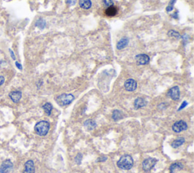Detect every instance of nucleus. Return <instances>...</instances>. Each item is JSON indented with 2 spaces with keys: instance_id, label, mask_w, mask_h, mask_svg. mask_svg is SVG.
I'll use <instances>...</instances> for the list:
<instances>
[{
  "instance_id": "f257e3e1",
  "label": "nucleus",
  "mask_w": 194,
  "mask_h": 173,
  "mask_svg": "<svg viewBox=\"0 0 194 173\" xmlns=\"http://www.w3.org/2000/svg\"><path fill=\"white\" fill-rule=\"evenodd\" d=\"M118 166L124 170H129L133 167V160L130 155H123L117 163Z\"/></svg>"
},
{
  "instance_id": "9d476101",
  "label": "nucleus",
  "mask_w": 194,
  "mask_h": 173,
  "mask_svg": "<svg viewBox=\"0 0 194 173\" xmlns=\"http://www.w3.org/2000/svg\"><path fill=\"white\" fill-rule=\"evenodd\" d=\"M24 173H35L34 163L32 160H28L25 163Z\"/></svg>"
},
{
  "instance_id": "423d86ee",
  "label": "nucleus",
  "mask_w": 194,
  "mask_h": 173,
  "mask_svg": "<svg viewBox=\"0 0 194 173\" xmlns=\"http://www.w3.org/2000/svg\"><path fill=\"white\" fill-rule=\"evenodd\" d=\"M13 168V163L9 160H6L0 166V173H9Z\"/></svg>"
},
{
  "instance_id": "412c9836",
  "label": "nucleus",
  "mask_w": 194,
  "mask_h": 173,
  "mask_svg": "<svg viewBox=\"0 0 194 173\" xmlns=\"http://www.w3.org/2000/svg\"><path fill=\"white\" fill-rule=\"evenodd\" d=\"M46 22H45L43 19H42V18L39 19V20L36 22V26L40 28V29H41V30H43V29H44V28L46 27Z\"/></svg>"
},
{
  "instance_id": "a211bd4d",
  "label": "nucleus",
  "mask_w": 194,
  "mask_h": 173,
  "mask_svg": "<svg viewBox=\"0 0 194 173\" xmlns=\"http://www.w3.org/2000/svg\"><path fill=\"white\" fill-rule=\"evenodd\" d=\"M84 126H85L88 130H93V129L96 128V122H94L93 120H87L84 122Z\"/></svg>"
},
{
  "instance_id": "39448f33",
  "label": "nucleus",
  "mask_w": 194,
  "mask_h": 173,
  "mask_svg": "<svg viewBox=\"0 0 194 173\" xmlns=\"http://www.w3.org/2000/svg\"><path fill=\"white\" fill-rule=\"evenodd\" d=\"M172 129L174 132L180 133V132L187 129V125L184 121H178L173 125Z\"/></svg>"
},
{
  "instance_id": "2eb2a0df",
  "label": "nucleus",
  "mask_w": 194,
  "mask_h": 173,
  "mask_svg": "<svg viewBox=\"0 0 194 173\" xmlns=\"http://www.w3.org/2000/svg\"><path fill=\"white\" fill-rule=\"evenodd\" d=\"M118 10L117 8H115V6H109L108 7V8L105 10V14L109 17H113L115 15H117Z\"/></svg>"
},
{
  "instance_id": "bb28decb",
  "label": "nucleus",
  "mask_w": 194,
  "mask_h": 173,
  "mask_svg": "<svg viewBox=\"0 0 194 173\" xmlns=\"http://www.w3.org/2000/svg\"><path fill=\"white\" fill-rule=\"evenodd\" d=\"M4 82H5V78H4L3 76L0 75V86L4 84Z\"/></svg>"
},
{
  "instance_id": "1a4fd4ad",
  "label": "nucleus",
  "mask_w": 194,
  "mask_h": 173,
  "mask_svg": "<svg viewBox=\"0 0 194 173\" xmlns=\"http://www.w3.org/2000/svg\"><path fill=\"white\" fill-rule=\"evenodd\" d=\"M136 62L138 65H147L150 62V57L146 54H140L136 56Z\"/></svg>"
},
{
  "instance_id": "20e7f679",
  "label": "nucleus",
  "mask_w": 194,
  "mask_h": 173,
  "mask_svg": "<svg viewBox=\"0 0 194 173\" xmlns=\"http://www.w3.org/2000/svg\"><path fill=\"white\" fill-rule=\"evenodd\" d=\"M157 161H158V160H157L156 159L151 158V157L143 160V163H142V167H143V171L150 172V170H152V169L156 164Z\"/></svg>"
},
{
  "instance_id": "4be33fe9",
  "label": "nucleus",
  "mask_w": 194,
  "mask_h": 173,
  "mask_svg": "<svg viewBox=\"0 0 194 173\" xmlns=\"http://www.w3.org/2000/svg\"><path fill=\"white\" fill-rule=\"evenodd\" d=\"M168 34L169 36L174 37V38H175V39H180V38L181 37V34H180L178 32L175 31V30H170V31L168 33Z\"/></svg>"
},
{
  "instance_id": "6ab92c4d",
  "label": "nucleus",
  "mask_w": 194,
  "mask_h": 173,
  "mask_svg": "<svg viewBox=\"0 0 194 173\" xmlns=\"http://www.w3.org/2000/svg\"><path fill=\"white\" fill-rule=\"evenodd\" d=\"M43 109H44L45 112L47 115H51V112L53 110V105H52L51 103L50 102H46L44 105H43Z\"/></svg>"
},
{
  "instance_id": "6e6552de",
  "label": "nucleus",
  "mask_w": 194,
  "mask_h": 173,
  "mask_svg": "<svg viewBox=\"0 0 194 173\" xmlns=\"http://www.w3.org/2000/svg\"><path fill=\"white\" fill-rule=\"evenodd\" d=\"M137 84L133 79H128L125 81L124 88L127 91H133L137 89Z\"/></svg>"
},
{
  "instance_id": "aec40b11",
  "label": "nucleus",
  "mask_w": 194,
  "mask_h": 173,
  "mask_svg": "<svg viewBox=\"0 0 194 173\" xmlns=\"http://www.w3.org/2000/svg\"><path fill=\"white\" fill-rule=\"evenodd\" d=\"M112 119L115 121H118L122 119V114L119 110H115L112 114Z\"/></svg>"
},
{
  "instance_id": "c756f323",
  "label": "nucleus",
  "mask_w": 194,
  "mask_h": 173,
  "mask_svg": "<svg viewBox=\"0 0 194 173\" xmlns=\"http://www.w3.org/2000/svg\"><path fill=\"white\" fill-rule=\"evenodd\" d=\"M9 52H10V53H11V56H12V59H13L14 60H15V55H14V53H13V51H12V50H9Z\"/></svg>"
},
{
  "instance_id": "ddd939ff",
  "label": "nucleus",
  "mask_w": 194,
  "mask_h": 173,
  "mask_svg": "<svg viewBox=\"0 0 194 173\" xmlns=\"http://www.w3.org/2000/svg\"><path fill=\"white\" fill-rule=\"evenodd\" d=\"M183 169L182 163H173L172 165L170 166V173H176L177 172L180 171Z\"/></svg>"
},
{
  "instance_id": "c85d7f7f",
  "label": "nucleus",
  "mask_w": 194,
  "mask_h": 173,
  "mask_svg": "<svg viewBox=\"0 0 194 173\" xmlns=\"http://www.w3.org/2000/svg\"><path fill=\"white\" fill-rule=\"evenodd\" d=\"M187 105V102H183L182 105H181V108H180V109H179V110H181V109H183V108L185 107V106H186Z\"/></svg>"
},
{
  "instance_id": "9b49d317",
  "label": "nucleus",
  "mask_w": 194,
  "mask_h": 173,
  "mask_svg": "<svg viewBox=\"0 0 194 173\" xmlns=\"http://www.w3.org/2000/svg\"><path fill=\"white\" fill-rule=\"evenodd\" d=\"M22 97V94L21 91H12L9 94V97L10 99L13 101L14 102H19V100L21 99Z\"/></svg>"
},
{
  "instance_id": "0eeeda50",
  "label": "nucleus",
  "mask_w": 194,
  "mask_h": 173,
  "mask_svg": "<svg viewBox=\"0 0 194 173\" xmlns=\"http://www.w3.org/2000/svg\"><path fill=\"white\" fill-rule=\"evenodd\" d=\"M168 97L174 100H178L180 98V89L178 87H174L171 88L168 92Z\"/></svg>"
},
{
  "instance_id": "dca6fc26",
  "label": "nucleus",
  "mask_w": 194,
  "mask_h": 173,
  "mask_svg": "<svg viewBox=\"0 0 194 173\" xmlns=\"http://www.w3.org/2000/svg\"><path fill=\"white\" fill-rule=\"evenodd\" d=\"M128 44V40L127 38H122L121 40H119L117 43V48L118 50H122L125 48Z\"/></svg>"
},
{
  "instance_id": "cd10ccee",
  "label": "nucleus",
  "mask_w": 194,
  "mask_h": 173,
  "mask_svg": "<svg viewBox=\"0 0 194 173\" xmlns=\"http://www.w3.org/2000/svg\"><path fill=\"white\" fill-rule=\"evenodd\" d=\"M15 65H16L17 68H18V69L22 70V66H21V64H20V63H19V62H15Z\"/></svg>"
},
{
  "instance_id": "b1692460",
  "label": "nucleus",
  "mask_w": 194,
  "mask_h": 173,
  "mask_svg": "<svg viewBox=\"0 0 194 173\" xmlns=\"http://www.w3.org/2000/svg\"><path fill=\"white\" fill-rule=\"evenodd\" d=\"M102 1H103V3L105 4L106 6L109 7L113 5V1H112V0H102Z\"/></svg>"
},
{
  "instance_id": "f8f14e48",
  "label": "nucleus",
  "mask_w": 194,
  "mask_h": 173,
  "mask_svg": "<svg viewBox=\"0 0 194 173\" xmlns=\"http://www.w3.org/2000/svg\"><path fill=\"white\" fill-rule=\"evenodd\" d=\"M147 105V101L145 100L143 98H137L134 101V107L136 109H140Z\"/></svg>"
},
{
  "instance_id": "7ed1b4c3",
  "label": "nucleus",
  "mask_w": 194,
  "mask_h": 173,
  "mask_svg": "<svg viewBox=\"0 0 194 173\" xmlns=\"http://www.w3.org/2000/svg\"><path fill=\"white\" fill-rule=\"evenodd\" d=\"M74 99V97L72 94H61V95L58 96L56 98V102H58V104L60 105H69L70 103L72 102V101Z\"/></svg>"
},
{
  "instance_id": "f03ea898",
  "label": "nucleus",
  "mask_w": 194,
  "mask_h": 173,
  "mask_svg": "<svg viewBox=\"0 0 194 173\" xmlns=\"http://www.w3.org/2000/svg\"><path fill=\"white\" fill-rule=\"evenodd\" d=\"M50 123L46 121H40L36 124L34 130L38 135L46 136L50 131Z\"/></svg>"
},
{
  "instance_id": "4468645a",
  "label": "nucleus",
  "mask_w": 194,
  "mask_h": 173,
  "mask_svg": "<svg viewBox=\"0 0 194 173\" xmlns=\"http://www.w3.org/2000/svg\"><path fill=\"white\" fill-rule=\"evenodd\" d=\"M79 5L83 9H90L92 6V2L90 0H80Z\"/></svg>"
},
{
  "instance_id": "5701e85b",
  "label": "nucleus",
  "mask_w": 194,
  "mask_h": 173,
  "mask_svg": "<svg viewBox=\"0 0 194 173\" xmlns=\"http://www.w3.org/2000/svg\"><path fill=\"white\" fill-rule=\"evenodd\" d=\"M175 2H176V0H171V2H170L169 5H168V6L166 8L167 12H171V11L173 10V8H174V3H175Z\"/></svg>"
},
{
  "instance_id": "393cba45",
  "label": "nucleus",
  "mask_w": 194,
  "mask_h": 173,
  "mask_svg": "<svg viewBox=\"0 0 194 173\" xmlns=\"http://www.w3.org/2000/svg\"><path fill=\"white\" fill-rule=\"evenodd\" d=\"M81 160H82V154H81V153L77 154V156L76 157V158H75V161L77 162V164H80V163H81Z\"/></svg>"
},
{
  "instance_id": "f3484780",
  "label": "nucleus",
  "mask_w": 194,
  "mask_h": 173,
  "mask_svg": "<svg viewBox=\"0 0 194 173\" xmlns=\"http://www.w3.org/2000/svg\"><path fill=\"white\" fill-rule=\"evenodd\" d=\"M184 141H185V140H184V137H180V138L174 140V141L171 143V146H172V147H174V148H177V147H181L183 143H184Z\"/></svg>"
},
{
  "instance_id": "a878e982",
  "label": "nucleus",
  "mask_w": 194,
  "mask_h": 173,
  "mask_svg": "<svg viewBox=\"0 0 194 173\" xmlns=\"http://www.w3.org/2000/svg\"><path fill=\"white\" fill-rule=\"evenodd\" d=\"M66 2L69 5H74L77 2V0H66Z\"/></svg>"
}]
</instances>
